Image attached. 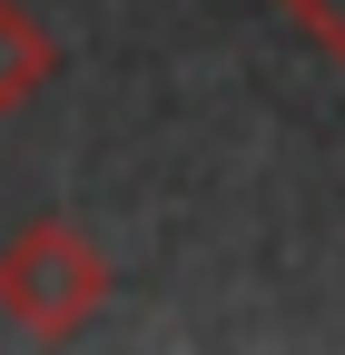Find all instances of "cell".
I'll return each instance as SVG.
<instances>
[{
  "label": "cell",
  "mask_w": 345,
  "mask_h": 355,
  "mask_svg": "<svg viewBox=\"0 0 345 355\" xmlns=\"http://www.w3.org/2000/svg\"><path fill=\"white\" fill-rule=\"evenodd\" d=\"M109 306V247L79 227V217H30V227L0 247V316H10L20 336L60 345L79 336Z\"/></svg>",
  "instance_id": "obj_1"
},
{
  "label": "cell",
  "mask_w": 345,
  "mask_h": 355,
  "mask_svg": "<svg viewBox=\"0 0 345 355\" xmlns=\"http://www.w3.org/2000/svg\"><path fill=\"white\" fill-rule=\"evenodd\" d=\"M50 79H60V30L39 10H20V0H0V119L30 109Z\"/></svg>",
  "instance_id": "obj_2"
},
{
  "label": "cell",
  "mask_w": 345,
  "mask_h": 355,
  "mask_svg": "<svg viewBox=\"0 0 345 355\" xmlns=\"http://www.w3.org/2000/svg\"><path fill=\"white\" fill-rule=\"evenodd\" d=\"M286 10L306 20V40H316V50H326L335 69H345V0H286Z\"/></svg>",
  "instance_id": "obj_3"
}]
</instances>
